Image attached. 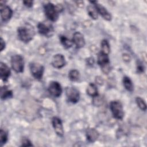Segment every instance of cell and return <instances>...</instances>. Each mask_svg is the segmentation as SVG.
<instances>
[{
	"label": "cell",
	"instance_id": "cell-32",
	"mask_svg": "<svg viewBox=\"0 0 147 147\" xmlns=\"http://www.w3.org/2000/svg\"><path fill=\"white\" fill-rule=\"evenodd\" d=\"M123 59L125 61H129L130 59L129 56L127 55H123Z\"/></svg>",
	"mask_w": 147,
	"mask_h": 147
},
{
	"label": "cell",
	"instance_id": "cell-15",
	"mask_svg": "<svg viewBox=\"0 0 147 147\" xmlns=\"http://www.w3.org/2000/svg\"><path fill=\"white\" fill-rule=\"evenodd\" d=\"M10 75V68L5 63H0V76L3 81H6Z\"/></svg>",
	"mask_w": 147,
	"mask_h": 147
},
{
	"label": "cell",
	"instance_id": "cell-27",
	"mask_svg": "<svg viewBox=\"0 0 147 147\" xmlns=\"http://www.w3.org/2000/svg\"><path fill=\"white\" fill-rule=\"evenodd\" d=\"M33 145L31 144V142L27 138H24L23 139L22 141V145L21 146H32Z\"/></svg>",
	"mask_w": 147,
	"mask_h": 147
},
{
	"label": "cell",
	"instance_id": "cell-3",
	"mask_svg": "<svg viewBox=\"0 0 147 147\" xmlns=\"http://www.w3.org/2000/svg\"><path fill=\"white\" fill-rule=\"evenodd\" d=\"M110 109L113 117L117 119H122L124 116V112L122 103L118 100L112 101L110 104Z\"/></svg>",
	"mask_w": 147,
	"mask_h": 147
},
{
	"label": "cell",
	"instance_id": "cell-29",
	"mask_svg": "<svg viewBox=\"0 0 147 147\" xmlns=\"http://www.w3.org/2000/svg\"><path fill=\"white\" fill-rule=\"evenodd\" d=\"M24 5L27 7H31L33 5V1H23Z\"/></svg>",
	"mask_w": 147,
	"mask_h": 147
},
{
	"label": "cell",
	"instance_id": "cell-22",
	"mask_svg": "<svg viewBox=\"0 0 147 147\" xmlns=\"http://www.w3.org/2000/svg\"><path fill=\"white\" fill-rule=\"evenodd\" d=\"M60 40L61 43L63 44L64 47L67 49L70 48L72 45V44H73L72 41L70 40L64 36H61L60 37Z\"/></svg>",
	"mask_w": 147,
	"mask_h": 147
},
{
	"label": "cell",
	"instance_id": "cell-12",
	"mask_svg": "<svg viewBox=\"0 0 147 147\" xmlns=\"http://www.w3.org/2000/svg\"><path fill=\"white\" fill-rule=\"evenodd\" d=\"M0 11L1 17L2 21H7L11 18L13 14V11L10 7L1 3Z\"/></svg>",
	"mask_w": 147,
	"mask_h": 147
},
{
	"label": "cell",
	"instance_id": "cell-17",
	"mask_svg": "<svg viewBox=\"0 0 147 147\" xmlns=\"http://www.w3.org/2000/svg\"><path fill=\"white\" fill-rule=\"evenodd\" d=\"M86 91H87V94L89 96L94 97L98 95V89L94 83L89 84V85L87 88Z\"/></svg>",
	"mask_w": 147,
	"mask_h": 147
},
{
	"label": "cell",
	"instance_id": "cell-2",
	"mask_svg": "<svg viewBox=\"0 0 147 147\" xmlns=\"http://www.w3.org/2000/svg\"><path fill=\"white\" fill-rule=\"evenodd\" d=\"M44 12L46 17L52 21H56L58 17L59 12L61 10L59 6H55L52 3L48 2L44 6Z\"/></svg>",
	"mask_w": 147,
	"mask_h": 147
},
{
	"label": "cell",
	"instance_id": "cell-24",
	"mask_svg": "<svg viewBox=\"0 0 147 147\" xmlns=\"http://www.w3.org/2000/svg\"><path fill=\"white\" fill-rule=\"evenodd\" d=\"M136 103H137L138 106L139 107V108L141 110H144V111L146 110V103L143 99H142L140 97H137L136 98Z\"/></svg>",
	"mask_w": 147,
	"mask_h": 147
},
{
	"label": "cell",
	"instance_id": "cell-5",
	"mask_svg": "<svg viewBox=\"0 0 147 147\" xmlns=\"http://www.w3.org/2000/svg\"><path fill=\"white\" fill-rule=\"evenodd\" d=\"M98 63L100 66L102 71L107 74L110 71V61L108 55L105 54L102 52L99 53L98 55Z\"/></svg>",
	"mask_w": 147,
	"mask_h": 147
},
{
	"label": "cell",
	"instance_id": "cell-30",
	"mask_svg": "<svg viewBox=\"0 0 147 147\" xmlns=\"http://www.w3.org/2000/svg\"><path fill=\"white\" fill-rule=\"evenodd\" d=\"M0 42H1V51H2L3 49L5 48V42L2 37L1 38Z\"/></svg>",
	"mask_w": 147,
	"mask_h": 147
},
{
	"label": "cell",
	"instance_id": "cell-6",
	"mask_svg": "<svg viewBox=\"0 0 147 147\" xmlns=\"http://www.w3.org/2000/svg\"><path fill=\"white\" fill-rule=\"evenodd\" d=\"M30 71L33 76L37 79L40 80L43 75L44 68V67L37 63H32L29 65Z\"/></svg>",
	"mask_w": 147,
	"mask_h": 147
},
{
	"label": "cell",
	"instance_id": "cell-28",
	"mask_svg": "<svg viewBox=\"0 0 147 147\" xmlns=\"http://www.w3.org/2000/svg\"><path fill=\"white\" fill-rule=\"evenodd\" d=\"M137 71L138 72H143L144 71V67L143 65L142 64V63L140 61L137 64Z\"/></svg>",
	"mask_w": 147,
	"mask_h": 147
},
{
	"label": "cell",
	"instance_id": "cell-10",
	"mask_svg": "<svg viewBox=\"0 0 147 147\" xmlns=\"http://www.w3.org/2000/svg\"><path fill=\"white\" fill-rule=\"evenodd\" d=\"M49 93L55 97H59L62 93V88L60 83L57 82H52L48 86Z\"/></svg>",
	"mask_w": 147,
	"mask_h": 147
},
{
	"label": "cell",
	"instance_id": "cell-25",
	"mask_svg": "<svg viewBox=\"0 0 147 147\" xmlns=\"http://www.w3.org/2000/svg\"><path fill=\"white\" fill-rule=\"evenodd\" d=\"M7 140V133L2 130L1 129L0 130V143L1 145H3L5 144Z\"/></svg>",
	"mask_w": 147,
	"mask_h": 147
},
{
	"label": "cell",
	"instance_id": "cell-18",
	"mask_svg": "<svg viewBox=\"0 0 147 147\" xmlns=\"http://www.w3.org/2000/svg\"><path fill=\"white\" fill-rule=\"evenodd\" d=\"M13 93L11 90H8V88L5 86L1 87V98L2 99H6L12 97Z\"/></svg>",
	"mask_w": 147,
	"mask_h": 147
},
{
	"label": "cell",
	"instance_id": "cell-9",
	"mask_svg": "<svg viewBox=\"0 0 147 147\" xmlns=\"http://www.w3.org/2000/svg\"><path fill=\"white\" fill-rule=\"evenodd\" d=\"M90 2L94 5V6H95V7L96 8L98 11V13L100 14L105 20L107 21L111 20V14L108 12V11L103 6L98 3V2L96 1H90Z\"/></svg>",
	"mask_w": 147,
	"mask_h": 147
},
{
	"label": "cell",
	"instance_id": "cell-23",
	"mask_svg": "<svg viewBox=\"0 0 147 147\" xmlns=\"http://www.w3.org/2000/svg\"><path fill=\"white\" fill-rule=\"evenodd\" d=\"M68 77L69 79L72 81H77L79 79L80 74L78 70L72 69L69 72Z\"/></svg>",
	"mask_w": 147,
	"mask_h": 147
},
{
	"label": "cell",
	"instance_id": "cell-19",
	"mask_svg": "<svg viewBox=\"0 0 147 147\" xmlns=\"http://www.w3.org/2000/svg\"><path fill=\"white\" fill-rule=\"evenodd\" d=\"M123 84L125 88L129 91H133V84L130 79L127 76H124L123 78Z\"/></svg>",
	"mask_w": 147,
	"mask_h": 147
},
{
	"label": "cell",
	"instance_id": "cell-16",
	"mask_svg": "<svg viewBox=\"0 0 147 147\" xmlns=\"http://www.w3.org/2000/svg\"><path fill=\"white\" fill-rule=\"evenodd\" d=\"M87 140L90 142H95L99 137L98 131L94 128H88L86 130Z\"/></svg>",
	"mask_w": 147,
	"mask_h": 147
},
{
	"label": "cell",
	"instance_id": "cell-13",
	"mask_svg": "<svg viewBox=\"0 0 147 147\" xmlns=\"http://www.w3.org/2000/svg\"><path fill=\"white\" fill-rule=\"evenodd\" d=\"M72 42L77 48H81L85 45V40L83 35L79 32L74 33L72 38Z\"/></svg>",
	"mask_w": 147,
	"mask_h": 147
},
{
	"label": "cell",
	"instance_id": "cell-26",
	"mask_svg": "<svg viewBox=\"0 0 147 147\" xmlns=\"http://www.w3.org/2000/svg\"><path fill=\"white\" fill-rule=\"evenodd\" d=\"M103 102V101L102 98L99 97V96H98V95L94 97V99H93V104H94L95 106H100V105H102Z\"/></svg>",
	"mask_w": 147,
	"mask_h": 147
},
{
	"label": "cell",
	"instance_id": "cell-11",
	"mask_svg": "<svg viewBox=\"0 0 147 147\" xmlns=\"http://www.w3.org/2000/svg\"><path fill=\"white\" fill-rule=\"evenodd\" d=\"M52 123L56 133L60 137L63 136L64 130L61 119L57 117H54L52 119Z\"/></svg>",
	"mask_w": 147,
	"mask_h": 147
},
{
	"label": "cell",
	"instance_id": "cell-7",
	"mask_svg": "<svg viewBox=\"0 0 147 147\" xmlns=\"http://www.w3.org/2000/svg\"><path fill=\"white\" fill-rule=\"evenodd\" d=\"M65 94L67 100L73 103L78 102L79 100L80 94L79 91L75 87H68L65 88Z\"/></svg>",
	"mask_w": 147,
	"mask_h": 147
},
{
	"label": "cell",
	"instance_id": "cell-31",
	"mask_svg": "<svg viewBox=\"0 0 147 147\" xmlns=\"http://www.w3.org/2000/svg\"><path fill=\"white\" fill-rule=\"evenodd\" d=\"M96 82L98 84H102V83H103V80H102V78H100V77H97V78H96Z\"/></svg>",
	"mask_w": 147,
	"mask_h": 147
},
{
	"label": "cell",
	"instance_id": "cell-14",
	"mask_svg": "<svg viewBox=\"0 0 147 147\" xmlns=\"http://www.w3.org/2000/svg\"><path fill=\"white\" fill-rule=\"evenodd\" d=\"M65 61L64 56L61 54L55 55L52 61V65L56 68H61L65 65Z\"/></svg>",
	"mask_w": 147,
	"mask_h": 147
},
{
	"label": "cell",
	"instance_id": "cell-20",
	"mask_svg": "<svg viewBox=\"0 0 147 147\" xmlns=\"http://www.w3.org/2000/svg\"><path fill=\"white\" fill-rule=\"evenodd\" d=\"M110 51V47L107 40H103L101 42V52L109 55Z\"/></svg>",
	"mask_w": 147,
	"mask_h": 147
},
{
	"label": "cell",
	"instance_id": "cell-8",
	"mask_svg": "<svg viewBox=\"0 0 147 147\" xmlns=\"http://www.w3.org/2000/svg\"><path fill=\"white\" fill-rule=\"evenodd\" d=\"M38 32L44 36H50L53 33V28L49 22H40L37 25Z\"/></svg>",
	"mask_w": 147,
	"mask_h": 147
},
{
	"label": "cell",
	"instance_id": "cell-1",
	"mask_svg": "<svg viewBox=\"0 0 147 147\" xmlns=\"http://www.w3.org/2000/svg\"><path fill=\"white\" fill-rule=\"evenodd\" d=\"M17 33L20 40L27 43L33 38L35 35V30L32 25L29 24H25L18 28Z\"/></svg>",
	"mask_w": 147,
	"mask_h": 147
},
{
	"label": "cell",
	"instance_id": "cell-21",
	"mask_svg": "<svg viewBox=\"0 0 147 147\" xmlns=\"http://www.w3.org/2000/svg\"><path fill=\"white\" fill-rule=\"evenodd\" d=\"M87 9L89 16L92 18H93L94 20H96L98 18V11L94 6L89 5L88 6Z\"/></svg>",
	"mask_w": 147,
	"mask_h": 147
},
{
	"label": "cell",
	"instance_id": "cell-4",
	"mask_svg": "<svg viewBox=\"0 0 147 147\" xmlns=\"http://www.w3.org/2000/svg\"><path fill=\"white\" fill-rule=\"evenodd\" d=\"M11 65L13 69L17 73L24 71V62L23 57L19 55H16L11 58Z\"/></svg>",
	"mask_w": 147,
	"mask_h": 147
}]
</instances>
